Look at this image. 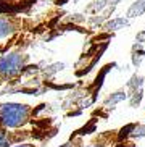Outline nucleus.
I'll list each match as a JSON object with an SVG mask.
<instances>
[{
    "instance_id": "obj_1",
    "label": "nucleus",
    "mask_w": 145,
    "mask_h": 147,
    "mask_svg": "<svg viewBox=\"0 0 145 147\" xmlns=\"http://www.w3.org/2000/svg\"><path fill=\"white\" fill-rule=\"evenodd\" d=\"M45 104L29 105V104H16V102H2L0 104V125L5 128H24L29 125H40Z\"/></svg>"
},
{
    "instance_id": "obj_2",
    "label": "nucleus",
    "mask_w": 145,
    "mask_h": 147,
    "mask_svg": "<svg viewBox=\"0 0 145 147\" xmlns=\"http://www.w3.org/2000/svg\"><path fill=\"white\" fill-rule=\"evenodd\" d=\"M31 57L24 49L16 47L13 50L0 53V82L15 84L31 68Z\"/></svg>"
},
{
    "instance_id": "obj_3",
    "label": "nucleus",
    "mask_w": 145,
    "mask_h": 147,
    "mask_svg": "<svg viewBox=\"0 0 145 147\" xmlns=\"http://www.w3.org/2000/svg\"><path fill=\"white\" fill-rule=\"evenodd\" d=\"M56 126L48 128L47 125H29L24 128H5L0 125V147H13L24 141H45L55 134Z\"/></svg>"
},
{
    "instance_id": "obj_4",
    "label": "nucleus",
    "mask_w": 145,
    "mask_h": 147,
    "mask_svg": "<svg viewBox=\"0 0 145 147\" xmlns=\"http://www.w3.org/2000/svg\"><path fill=\"white\" fill-rule=\"evenodd\" d=\"M132 128L134 125H126L97 133L84 147H136V142L129 139V133Z\"/></svg>"
},
{
    "instance_id": "obj_5",
    "label": "nucleus",
    "mask_w": 145,
    "mask_h": 147,
    "mask_svg": "<svg viewBox=\"0 0 145 147\" xmlns=\"http://www.w3.org/2000/svg\"><path fill=\"white\" fill-rule=\"evenodd\" d=\"M26 24V20L23 16H16V15H0V39L8 37L13 32L19 31Z\"/></svg>"
},
{
    "instance_id": "obj_6",
    "label": "nucleus",
    "mask_w": 145,
    "mask_h": 147,
    "mask_svg": "<svg viewBox=\"0 0 145 147\" xmlns=\"http://www.w3.org/2000/svg\"><path fill=\"white\" fill-rule=\"evenodd\" d=\"M58 147H84V133L82 131H76L68 138V141H64L61 146Z\"/></svg>"
},
{
    "instance_id": "obj_7",
    "label": "nucleus",
    "mask_w": 145,
    "mask_h": 147,
    "mask_svg": "<svg viewBox=\"0 0 145 147\" xmlns=\"http://www.w3.org/2000/svg\"><path fill=\"white\" fill-rule=\"evenodd\" d=\"M13 147H40V141H24V142H19Z\"/></svg>"
}]
</instances>
